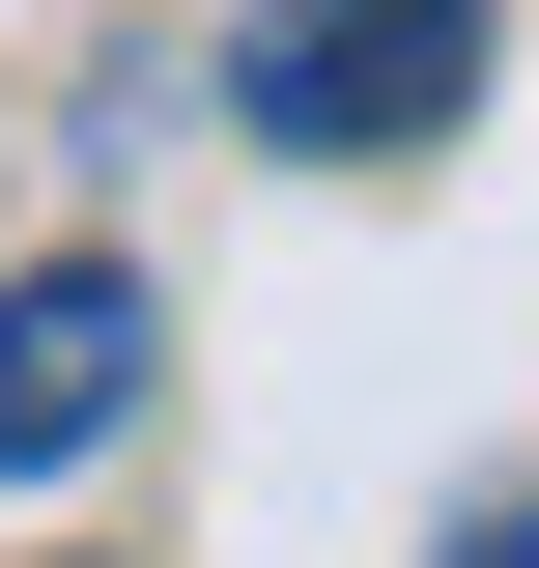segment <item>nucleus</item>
<instances>
[{
  "instance_id": "nucleus-2",
  "label": "nucleus",
  "mask_w": 539,
  "mask_h": 568,
  "mask_svg": "<svg viewBox=\"0 0 539 568\" xmlns=\"http://www.w3.org/2000/svg\"><path fill=\"white\" fill-rule=\"evenodd\" d=\"M142 342H171V313H142V256H29V284H0V484L114 455V426H142Z\"/></svg>"
},
{
  "instance_id": "nucleus-3",
  "label": "nucleus",
  "mask_w": 539,
  "mask_h": 568,
  "mask_svg": "<svg viewBox=\"0 0 539 568\" xmlns=\"http://www.w3.org/2000/svg\"><path fill=\"white\" fill-rule=\"evenodd\" d=\"M426 568H539V484H511V511H455V540H426Z\"/></svg>"
},
{
  "instance_id": "nucleus-1",
  "label": "nucleus",
  "mask_w": 539,
  "mask_h": 568,
  "mask_svg": "<svg viewBox=\"0 0 539 568\" xmlns=\"http://www.w3.org/2000/svg\"><path fill=\"white\" fill-rule=\"evenodd\" d=\"M482 29H511V0H256L227 114H256V142H313V171H398V142H455Z\"/></svg>"
}]
</instances>
